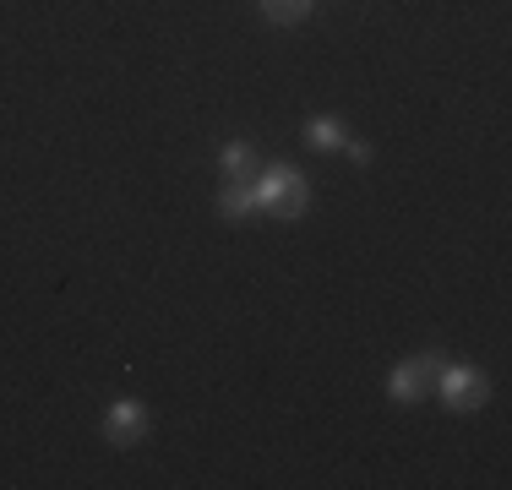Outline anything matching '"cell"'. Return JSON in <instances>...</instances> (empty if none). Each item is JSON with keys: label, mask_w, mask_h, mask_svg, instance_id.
<instances>
[{"label": "cell", "mask_w": 512, "mask_h": 490, "mask_svg": "<svg viewBox=\"0 0 512 490\" xmlns=\"http://www.w3.org/2000/svg\"><path fill=\"white\" fill-rule=\"evenodd\" d=\"M251 213H256V191H251V180H229V186L218 191V218H224V224H246Z\"/></svg>", "instance_id": "obj_5"}, {"label": "cell", "mask_w": 512, "mask_h": 490, "mask_svg": "<svg viewBox=\"0 0 512 490\" xmlns=\"http://www.w3.org/2000/svg\"><path fill=\"white\" fill-rule=\"evenodd\" d=\"M306 142H311V147H322V153H338V147L349 142V131L338 126L333 115H316V120H306Z\"/></svg>", "instance_id": "obj_6"}, {"label": "cell", "mask_w": 512, "mask_h": 490, "mask_svg": "<svg viewBox=\"0 0 512 490\" xmlns=\"http://www.w3.org/2000/svg\"><path fill=\"white\" fill-rule=\"evenodd\" d=\"M218 164H224L229 180H251V175H256V153H251L246 142H229L224 153H218Z\"/></svg>", "instance_id": "obj_7"}, {"label": "cell", "mask_w": 512, "mask_h": 490, "mask_svg": "<svg viewBox=\"0 0 512 490\" xmlns=\"http://www.w3.org/2000/svg\"><path fill=\"white\" fill-rule=\"evenodd\" d=\"M104 436H109V447H137V441H148V409L142 403H131V398H120L115 409L104 414Z\"/></svg>", "instance_id": "obj_4"}, {"label": "cell", "mask_w": 512, "mask_h": 490, "mask_svg": "<svg viewBox=\"0 0 512 490\" xmlns=\"http://www.w3.org/2000/svg\"><path fill=\"white\" fill-rule=\"evenodd\" d=\"M344 153L355 158V164H371V147H365V142H344Z\"/></svg>", "instance_id": "obj_9"}, {"label": "cell", "mask_w": 512, "mask_h": 490, "mask_svg": "<svg viewBox=\"0 0 512 490\" xmlns=\"http://www.w3.org/2000/svg\"><path fill=\"white\" fill-rule=\"evenodd\" d=\"M256 213H267V218H300L311 207V186H306V175L300 169H289V164H273L262 180H256Z\"/></svg>", "instance_id": "obj_1"}, {"label": "cell", "mask_w": 512, "mask_h": 490, "mask_svg": "<svg viewBox=\"0 0 512 490\" xmlns=\"http://www.w3.org/2000/svg\"><path fill=\"white\" fill-rule=\"evenodd\" d=\"M436 376H442V360H436V354H414V360L393 365L387 392H393L398 403H420L425 392H436Z\"/></svg>", "instance_id": "obj_3"}, {"label": "cell", "mask_w": 512, "mask_h": 490, "mask_svg": "<svg viewBox=\"0 0 512 490\" xmlns=\"http://www.w3.org/2000/svg\"><path fill=\"white\" fill-rule=\"evenodd\" d=\"M436 392H442L447 409L469 414V409H485V398H491V382H485L474 365H447V371L436 376Z\"/></svg>", "instance_id": "obj_2"}, {"label": "cell", "mask_w": 512, "mask_h": 490, "mask_svg": "<svg viewBox=\"0 0 512 490\" xmlns=\"http://www.w3.org/2000/svg\"><path fill=\"white\" fill-rule=\"evenodd\" d=\"M262 17L289 28V22H306L311 17V0H262Z\"/></svg>", "instance_id": "obj_8"}]
</instances>
